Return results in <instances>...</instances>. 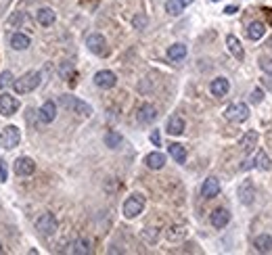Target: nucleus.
<instances>
[{
  "instance_id": "obj_8",
  "label": "nucleus",
  "mask_w": 272,
  "mask_h": 255,
  "mask_svg": "<svg viewBox=\"0 0 272 255\" xmlns=\"http://www.w3.org/2000/svg\"><path fill=\"white\" fill-rule=\"evenodd\" d=\"M136 119L143 123V126H147V123H153L155 119H157V109L151 105V103H143L141 107H138V113H136Z\"/></svg>"
},
{
  "instance_id": "obj_40",
  "label": "nucleus",
  "mask_w": 272,
  "mask_h": 255,
  "mask_svg": "<svg viewBox=\"0 0 272 255\" xmlns=\"http://www.w3.org/2000/svg\"><path fill=\"white\" fill-rule=\"evenodd\" d=\"M214 2H218V0H214Z\"/></svg>"
},
{
  "instance_id": "obj_30",
  "label": "nucleus",
  "mask_w": 272,
  "mask_h": 255,
  "mask_svg": "<svg viewBox=\"0 0 272 255\" xmlns=\"http://www.w3.org/2000/svg\"><path fill=\"white\" fill-rule=\"evenodd\" d=\"M122 134L120 132H107V136H105V144L109 146V149H118V146L122 144Z\"/></svg>"
},
{
  "instance_id": "obj_24",
  "label": "nucleus",
  "mask_w": 272,
  "mask_h": 255,
  "mask_svg": "<svg viewBox=\"0 0 272 255\" xmlns=\"http://www.w3.org/2000/svg\"><path fill=\"white\" fill-rule=\"evenodd\" d=\"M253 247L258 249L260 253H266L272 249V236L270 234H258L255 236V241H253Z\"/></svg>"
},
{
  "instance_id": "obj_1",
  "label": "nucleus",
  "mask_w": 272,
  "mask_h": 255,
  "mask_svg": "<svg viewBox=\"0 0 272 255\" xmlns=\"http://www.w3.org/2000/svg\"><path fill=\"white\" fill-rule=\"evenodd\" d=\"M13 86H15V92H17V94H27V92H32V90H36L38 86H40V73L38 71L23 73L19 80L13 82Z\"/></svg>"
},
{
  "instance_id": "obj_19",
  "label": "nucleus",
  "mask_w": 272,
  "mask_h": 255,
  "mask_svg": "<svg viewBox=\"0 0 272 255\" xmlns=\"http://www.w3.org/2000/svg\"><path fill=\"white\" fill-rule=\"evenodd\" d=\"M184 132V119L180 115H172V117L168 119V134L172 136H180Z\"/></svg>"
},
{
  "instance_id": "obj_14",
  "label": "nucleus",
  "mask_w": 272,
  "mask_h": 255,
  "mask_svg": "<svg viewBox=\"0 0 272 255\" xmlns=\"http://www.w3.org/2000/svg\"><path fill=\"white\" fill-rule=\"evenodd\" d=\"M36 21L40 23V25L49 27L57 21V13H54L52 9H49V6H42V9H38V13H36Z\"/></svg>"
},
{
  "instance_id": "obj_23",
  "label": "nucleus",
  "mask_w": 272,
  "mask_h": 255,
  "mask_svg": "<svg viewBox=\"0 0 272 255\" xmlns=\"http://www.w3.org/2000/svg\"><path fill=\"white\" fill-rule=\"evenodd\" d=\"M29 44H32V40H29V36H25V34H13V38H11V46L15 50H25V48H29Z\"/></svg>"
},
{
  "instance_id": "obj_37",
  "label": "nucleus",
  "mask_w": 272,
  "mask_h": 255,
  "mask_svg": "<svg viewBox=\"0 0 272 255\" xmlns=\"http://www.w3.org/2000/svg\"><path fill=\"white\" fill-rule=\"evenodd\" d=\"M151 142H153V144H157V146H159V132H157V130H155V132L151 134Z\"/></svg>"
},
{
  "instance_id": "obj_2",
  "label": "nucleus",
  "mask_w": 272,
  "mask_h": 255,
  "mask_svg": "<svg viewBox=\"0 0 272 255\" xmlns=\"http://www.w3.org/2000/svg\"><path fill=\"white\" fill-rule=\"evenodd\" d=\"M61 105H63L65 109L77 113V115H84V117H88V115H92V107H90L88 103H84V100L75 98V96H69V94L61 96Z\"/></svg>"
},
{
  "instance_id": "obj_31",
  "label": "nucleus",
  "mask_w": 272,
  "mask_h": 255,
  "mask_svg": "<svg viewBox=\"0 0 272 255\" xmlns=\"http://www.w3.org/2000/svg\"><path fill=\"white\" fill-rule=\"evenodd\" d=\"M184 234H186V230H184V228H178V226H174V228H170L168 238H170V241H178V238H182Z\"/></svg>"
},
{
  "instance_id": "obj_15",
  "label": "nucleus",
  "mask_w": 272,
  "mask_h": 255,
  "mask_svg": "<svg viewBox=\"0 0 272 255\" xmlns=\"http://www.w3.org/2000/svg\"><path fill=\"white\" fill-rule=\"evenodd\" d=\"M253 197H255L253 184L249 180L241 184V186H239V199H241V203H243V205H251L253 203Z\"/></svg>"
},
{
  "instance_id": "obj_29",
  "label": "nucleus",
  "mask_w": 272,
  "mask_h": 255,
  "mask_svg": "<svg viewBox=\"0 0 272 255\" xmlns=\"http://www.w3.org/2000/svg\"><path fill=\"white\" fill-rule=\"evenodd\" d=\"M184 6H186L184 0H168V2H166V11L176 17V15H180L184 11Z\"/></svg>"
},
{
  "instance_id": "obj_39",
  "label": "nucleus",
  "mask_w": 272,
  "mask_h": 255,
  "mask_svg": "<svg viewBox=\"0 0 272 255\" xmlns=\"http://www.w3.org/2000/svg\"><path fill=\"white\" fill-rule=\"evenodd\" d=\"M0 253H4V249H2V245H0Z\"/></svg>"
},
{
  "instance_id": "obj_17",
  "label": "nucleus",
  "mask_w": 272,
  "mask_h": 255,
  "mask_svg": "<svg viewBox=\"0 0 272 255\" xmlns=\"http://www.w3.org/2000/svg\"><path fill=\"white\" fill-rule=\"evenodd\" d=\"M209 90H212V94L214 96H226L228 94V90H230V84H228V80L226 78H216L214 82H212V86H209Z\"/></svg>"
},
{
  "instance_id": "obj_4",
  "label": "nucleus",
  "mask_w": 272,
  "mask_h": 255,
  "mask_svg": "<svg viewBox=\"0 0 272 255\" xmlns=\"http://www.w3.org/2000/svg\"><path fill=\"white\" fill-rule=\"evenodd\" d=\"M224 115H226V119L232 123H243V121H247V117H249V109H247L245 103H232L226 107Z\"/></svg>"
},
{
  "instance_id": "obj_38",
  "label": "nucleus",
  "mask_w": 272,
  "mask_h": 255,
  "mask_svg": "<svg viewBox=\"0 0 272 255\" xmlns=\"http://www.w3.org/2000/svg\"><path fill=\"white\" fill-rule=\"evenodd\" d=\"M239 9H237V6H226V9H224V13H226V15H235Z\"/></svg>"
},
{
  "instance_id": "obj_3",
  "label": "nucleus",
  "mask_w": 272,
  "mask_h": 255,
  "mask_svg": "<svg viewBox=\"0 0 272 255\" xmlns=\"http://www.w3.org/2000/svg\"><path fill=\"white\" fill-rule=\"evenodd\" d=\"M145 209V197L143 195H132L124 201V215L128 220H134L136 215H141Z\"/></svg>"
},
{
  "instance_id": "obj_28",
  "label": "nucleus",
  "mask_w": 272,
  "mask_h": 255,
  "mask_svg": "<svg viewBox=\"0 0 272 255\" xmlns=\"http://www.w3.org/2000/svg\"><path fill=\"white\" fill-rule=\"evenodd\" d=\"M255 142H258V132H255V130H251V132H247L243 136V140H241V149H243L245 153H249L253 146H255Z\"/></svg>"
},
{
  "instance_id": "obj_5",
  "label": "nucleus",
  "mask_w": 272,
  "mask_h": 255,
  "mask_svg": "<svg viewBox=\"0 0 272 255\" xmlns=\"http://www.w3.org/2000/svg\"><path fill=\"white\" fill-rule=\"evenodd\" d=\"M57 218H54L52 213H42L40 218L36 220V230L40 234H44V236H50V234H54L57 232Z\"/></svg>"
},
{
  "instance_id": "obj_22",
  "label": "nucleus",
  "mask_w": 272,
  "mask_h": 255,
  "mask_svg": "<svg viewBox=\"0 0 272 255\" xmlns=\"http://www.w3.org/2000/svg\"><path fill=\"white\" fill-rule=\"evenodd\" d=\"M69 253H92V243L88 238H77L69 247Z\"/></svg>"
},
{
  "instance_id": "obj_25",
  "label": "nucleus",
  "mask_w": 272,
  "mask_h": 255,
  "mask_svg": "<svg viewBox=\"0 0 272 255\" xmlns=\"http://www.w3.org/2000/svg\"><path fill=\"white\" fill-rule=\"evenodd\" d=\"M170 155H172V159L176 161V163H184V161H186V149L182 144L172 142V144H170Z\"/></svg>"
},
{
  "instance_id": "obj_20",
  "label": "nucleus",
  "mask_w": 272,
  "mask_h": 255,
  "mask_svg": "<svg viewBox=\"0 0 272 255\" xmlns=\"http://www.w3.org/2000/svg\"><path fill=\"white\" fill-rule=\"evenodd\" d=\"M226 46H228V50L232 52V57L235 59H243L245 57V52H243V46H241V42H239V38L237 36H228L226 38Z\"/></svg>"
},
{
  "instance_id": "obj_33",
  "label": "nucleus",
  "mask_w": 272,
  "mask_h": 255,
  "mask_svg": "<svg viewBox=\"0 0 272 255\" xmlns=\"http://www.w3.org/2000/svg\"><path fill=\"white\" fill-rule=\"evenodd\" d=\"M13 82V73L11 71H2L0 73V88H6Z\"/></svg>"
},
{
  "instance_id": "obj_26",
  "label": "nucleus",
  "mask_w": 272,
  "mask_h": 255,
  "mask_svg": "<svg viewBox=\"0 0 272 255\" xmlns=\"http://www.w3.org/2000/svg\"><path fill=\"white\" fill-rule=\"evenodd\" d=\"M253 165L258 167V169H262V172H268V169H272V161H270V157H268V153L260 151L258 155H255Z\"/></svg>"
},
{
  "instance_id": "obj_11",
  "label": "nucleus",
  "mask_w": 272,
  "mask_h": 255,
  "mask_svg": "<svg viewBox=\"0 0 272 255\" xmlns=\"http://www.w3.org/2000/svg\"><path fill=\"white\" fill-rule=\"evenodd\" d=\"M15 172H17V176H32V174L36 172L34 159H29V157H19L17 161H15Z\"/></svg>"
},
{
  "instance_id": "obj_18",
  "label": "nucleus",
  "mask_w": 272,
  "mask_h": 255,
  "mask_svg": "<svg viewBox=\"0 0 272 255\" xmlns=\"http://www.w3.org/2000/svg\"><path fill=\"white\" fill-rule=\"evenodd\" d=\"M145 163H147V167H151V169H161L163 165H166V155L159 153V151H153V153H149V155L145 157Z\"/></svg>"
},
{
  "instance_id": "obj_36",
  "label": "nucleus",
  "mask_w": 272,
  "mask_h": 255,
  "mask_svg": "<svg viewBox=\"0 0 272 255\" xmlns=\"http://www.w3.org/2000/svg\"><path fill=\"white\" fill-rule=\"evenodd\" d=\"M262 100V90H253V94H251V103H260Z\"/></svg>"
},
{
  "instance_id": "obj_9",
  "label": "nucleus",
  "mask_w": 272,
  "mask_h": 255,
  "mask_svg": "<svg viewBox=\"0 0 272 255\" xmlns=\"http://www.w3.org/2000/svg\"><path fill=\"white\" fill-rule=\"evenodd\" d=\"M95 84H97L99 88L109 90V88H113L115 84H118V78H115L113 71H109V69H103V71H99V73L95 75Z\"/></svg>"
},
{
  "instance_id": "obj_34",
  "label": "nucleus",
  "mask_w": 272,
  "mask_h": 255,
  "mask_svg": "<svg viewBox=\"0 0 272 255\" xmlns=\"http://www.w3.org/2000/svg\"><path fill=\"white\" fill-rule=\"evenodd\" d=\"M6 178H9V167L4 159H0V182H6Z\"/></svg>"
},
{
  "instance_id": "obj_35",
  "label": "nucleus",
  "mask_w": 272,
  "mask_h": 255,
  "mask_svg": "<svg viewBox=\"0 0 272 255\" xmlns=\"http://www.w3.org/2000/svg\"><path fill=\"white\" fill-rule=\"evenodd\" d=\"M21 21H25V13H17L15 17H11V19H9L11 25H15V23H21Z\"/></svg>"
},
{
  "instance_id": "obj_7",
  "label": "nucleus",
  "mask_w": 272,
  "mask_h": 255,
  "mask_svg": "<svg viewBox=\"0 0 272 255\" xmlns=\"http://www.w3.org/2000/svg\"><path fill=\"white\" fill-rule=\"evenodd\" d=\"M86 46H88V50L92 52V55H97V57H105L109 52L105 36H100V34H90L86 38Z\"/></svg>"
},
{
  "instance_id": "obj_27",
  "label": "nucleus",
  "mask_w": 272,
  "mask_h": 255,
  "mask_svg": "<svg viewBox=\"0 0 272 255\" xmlns=\"http://www.w3.org/2000/svg\"><path fill=\"white\" fill-rule=\"evenodd\" d=\"M186 57V46L184 44H172L168 48V59L172 61H182Z\"/></svg>"
},
{
  "instance_id": "obj_21",
  "label": "nucleus",
  "mask_w": 272,
  "mask_h": 255,
  "mask_svg": "<svg viewBox=\"0 0 272 255\" xmlns=\"http://www.w3.org/2000/svg\"><path fill=\"white\" fill-rule=\"evenodd\" d=\"M264 32H266V25H264L262 21H253V23H249V27H247L249 40H260V38H264Z\"/></svg>"
},
{
  "instance_id": "obj_32",
  "label": "nucleus",
  "mask_w": 272,
  "mask_h": 255,
  "mask_svg": "<svg viewBox=\"0 0 272 255\" xmlns=\"http://www.w3.org/2000/svg\"><path fill=\"white\" fill-rule=\"evenodd\" d=\"M260 69H262L264 73L272 75V59H270V57H262V59H260Z\"/></svg>"
},
{
  "instance_id": "obj_12",
  "label": "nucleus",
  "mask_w": 272,
  "mask_h": 255,
  "mask_svg": "<svg viewBox=\"0 0 272 255\" xmlns=\"http://www.w3.org/2000/svg\"><path fill=\"white\" fill-rule=\"evenodd\" d=\"M17 109H19V100L15 96H11L9 92L0 96V113L2 115H13Z\"/></svg>"
},
{
  "instance_id": "obj_13",
  "label": "nucleus",
  "mask_w": 272,
  "mask_h": 255,
  "mask_svg": "<svg viewBox=\"0 0 272 255\" xmlns=\"http://www.w3.org/2000/svg\"><path fill=\"white\" fill-rule=\"evenodd\" d=\"M38 117H40L42 123H52L54 117H57V105H54L52 100H46V103L40 107V113H38Z\"/></svg>"
},
{
  "instance_id": "obj_10",
  "label": "nucleus",
  "mask_w": 272,
  "mask_h": 255,
  "mask_svg": "<svg viewBox=\"0 0 272 255\" xmlns=\"http://www.w3.org/2000/svg\"><path fill=\"white\" fill-rule=\"evenodd\" d=\"M201 195H203L205 199H214L220 195V180L214 176H209L207 180L203 182V186H201Z\"/></svg>"
},
{
  "instance_id": "obj_6",
  "label": "nucleus",
  "mask_w": 272,
  "mask_h": 255,
  "mask_svg": "<svg viewBox=\"0 0 272 255\" xmlns=\"http://www.w3.org/2000/svg\"><path fill=\"white\" fill-rule=\"evenodd\" d=\"M19 140H21V132L17 126H6L0 132V146H4V149H15Z\"/></svg>"
},
{
  "instance_id": "obj_16",
  "label": "nucleus",
  "mask_w": 272,
  "mask_h": 255,
  "mask_svg": "<svg viewBox=\"0 0 272 255\" xmlns=\"http://www.w3.org/2000/svg\"><path fill=\"white\" fill-rule=\"evenodd\" d=\"M230 222V211L228 209H224V207H220V209H216L214 213H212V226L214 228H224L226 224Z\"/></svg>"
}]
</instances>
